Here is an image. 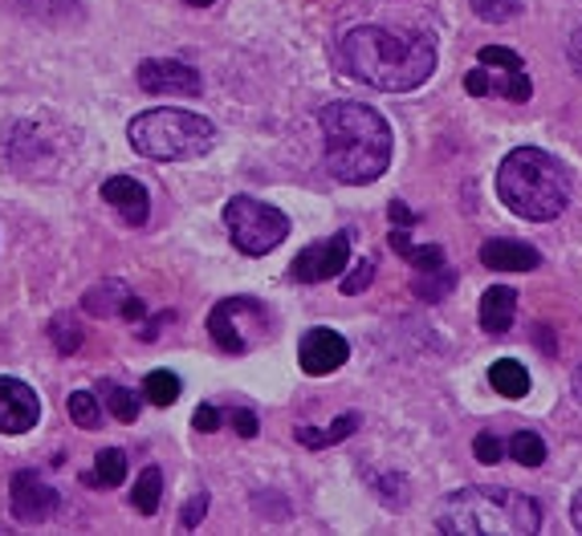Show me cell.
<instances>
[{
  "label": "cell",
  "instance_id": "obj_11",
  "mask_svg": "<svg viewBox=\"0 0 582 536\" xmlns=\"http://www.w3.org/2000/svg\"><path fill=\"white\" fill-rule=\"evenodd\" d=\"M41 419L38 390L21 378H0V435H25Z\"/></svg>",
  "mask_w": 582,
  "mask_h": 536
},
{
  "label": "cell",
  "instance_id": "obj_36",
  "mask_svg": "<svg viewBox=\"0 0 582 536\" xmlns=\"http://www.w3.org/2000/svg\"><path fill=\"white\" fill-rule=\"evenodd\" d=\"M167 322H176V313H159L147 329H143V341H155V334H159V325H167Z\"/></svg>",
  "mask_w": 582,
  "mask_h": 536
},
{
  "label": "cell",
  "instance_id": "obj_9",
  "mask_svg": "<svg viewBox=\"0 0 582 536\" xmlns=\"http://www.w3.org/2000/svg\"><path fill=\"white\" fill-rule=\"evenodd\" d=\"M346 256H351V232H334L330 240H314L305 244L290 264V276L302 281V285H318V281H330L346 269Z\"/></svg>",
  "mask_w": 582,
  "mask_h": 536
},
{
  "label": "cell",
  "instance_id": "obj_21",
  "mask_svg": "<svg viewBox=\"0 0 582 536\" xmlns=\"http://www.w3.org/2000/svg\"><path fill=\"white\" fill-rule=\"evenodd\" d=\"M86 480V487H118L123 480H127V455L118 448H106L98 451V460H94V472L82 475Z\"/></svg>",
  "mask_w": 582,
  "mask_h": 536
},
{
  "label": "cell",
  "instance_id": "obj_40",
  "mask_svg": "<svg viewBox=\"0 0 582 536\" xmlns=\"http://www.w3.org/2000/svg\"><path fill=\"white\" fill-rule=\"evenodd\" d=\"M184 4H191V9H208V4H216V0H184Z\"/></svg>",
  "mask_w": 582,
  "mask_h": 536
},
{
  "label": "cell",
  "instance_id": "obj_6",
  "mask_svg": "<svg viewBox=\"0 0 582 536\" xmlns=\"http://www.w3.org/2000/svg\"><path fill=\"white\" fill-rule=\"evenodd\" d=\"M225 228L245 256H266L290 237V216L253 196H232L225 203Z\"/></svg>",
  "mask_w": 582,
  "mask_h": 536
},
{
  "label": "cell",
  "instance_id": "obj_2",
  "mask_svg": "<svg viewBox=\"0 0 582 536\" xmlns=\"http://www.w3.org/2000/svg\"><path fill=\"white\" fill-rule=\"evenodd\" d=\"M322 143H326V167L339 183L363 188L375 183L392 167V126L380 111H371L363 102H330L318 111Z\"/></svg>",
  "mask_w": 582,
  "mask_h": 536
},
{
  "label": "cell",
  "instance_id": "obj_28",
  "mask_svg": "<svg viewBox=\"0 0 582 536\" xmlns=\"http://www.w3.org/2000/svg\"><path fill=\"white\" fill-rule=\"evenodd\" d=\"M472 13L481 17V21H513L518 13H526V0H472Z\"/></svg>",
  "mask_w": 582,
  "mask_h": 536
},
{
  "label": "cell",
  "instance_id": "obj_22",
  "mask_svg": "<svg viewBox=\"0 0 582 536\" xmlns=\"http://www.w3.org/2000/svg\"><path fill=\"white\" fill-rule=\"evenodd\" d=\"M456 288V273L448 269V264H440V269H428V273H419L416 281H412V293H416L419 301H428V305H436V301H444L448 293Z\"/></svg>",
  "mask_w": 582,
  "mask_h": 536
},
{
  "label": "cell",
  "instance_id": "obj_33",
  "mask_svg": "<svg viewBox=\"0 0 582 536\" xmlns=\"http://www.w3.org/2000/svg\"><path fill=\"white\" fill-rule=\"evenodd\" d=\"M228 423H232V431L241 439H257V414L245 411V407H237V411H228Z\"/></svg>",
  "mask_w": 582,
  "mask_h": 536
},
{
  "label": "cell",
  "instance_id": "obj_5",
  "mask_svg": "<svg viewBox=\"0 0 582 536\" xmlns=\"http://www.w3.org/2000/svg\"><path fill=\"white\" fill-rule=\"evenodd\" d=\"M131 147L155 162H188L208 155L216 126L196 111H143L127 126Z\"/></svg>",
  "mask_w": 582,
  "mask_h": 536
},
{
  "label": "cell",
  "instance_id": "obj_19",
  "mask_svg": "<svg viewBox=\"0 0 582 536\" xmlns=\"http://www.w3.org/2000/svg\"><path fill=\"white\" fill-rule=\"evenodd\" d=\"M489 382H493V390L506 395V399H526V395H530V375H526V366L513 362V358H501V362L489 366Z\"/></svg>",
  "mask_w": 582,
  "mask_h": 536
},
{
  "label": "cell",
  "instance_id": "obj_10",
  "mask_svg": "<svg viewBox=\"0 0 582 536\" xmlns=\"http://www.w3.org/2000/svg\"><path fill=\"white\" fill-rule=\"evenodd\" d=\"M135 77H139V90H147V94H167V98H196V94H204L200 70H191V65L176 62V57H147V62H139Z\"/></svg>",
  "mask_w": 582,
  "mask_h": 536
},
{
  "label": "cell",
  "instance_id": "obj_7",
  "mask_svg": "<svg viewBox=\"0 0 582 536\" xmlns=\"http://www.w3.org/2000/svg\"><path fill=\"white\" fill-rule=\"evenodd\" d=\"M269 329H273V317L257 297H225L208 313V337L225 354H249L266 341Z\"/></svg>",
  "mask_w": 582,
  "mask_h": 536
},
{
  "label": "cell",
  "instance_id": "obj_17",
  "mask_svg": "<svg viewBox=\"0 0 582 536\" xmlns=\"http://www.w3.org/2000/svg\"><path fill=\"white\" fill-rule=\"evenodd\" d=\"M131 288L118 281V276H106V281H98V285L86 288V297H82V309L90 313V317H118L123 313V305H127Z\"/></svg>",
  "mask_w": 582,
  "mask_h": 536
},
{
  "label": "cell",
  "instance_id": "obj_15",
  "mask_svg": "<svg viewBox=\"0 0 582 536\" xmlns=\"http://www.w3.org/2000/svg\"><path fill=\"white\" fill-rule=\"evenodd\" d=\"M481 264L485 269H493V273H530V269H538L542 264V252L533 249V244H526V240H485L481 244Z\"/></svg>",
  "mask_w": 582,
  "mask_h": 536
},
{
  "label": "cell",
  "instance_id": "obj_18",
  "mask_svg": "<svg viewBox=\"0 0 582 536\" xmlns=\"http://www.w3.org/2000/svg\"><path fill=\"white\" fill-rule=\"evenodd\" d=\"M358 423H363V419L351 411V414H342V419H334L326 431H314V427H298V431H293V439H298V443H305V448H314V451L318 448H334V443H342L346 435H355Z\"/></svg>",
  "mask_w": 582,
  "mask_h": 536
},
{
  "label": "cell",
  "instance_id": "obj_13",
  "mask_svg": "<svg viewBox=\"0 0 582 536\" xmlns=\"http://www.w3.org/2000/svg\"><path fill=\"white\" fill-rule=\"evenodd\" d=\"M346 358H351L346 337H342L339 329H326V325H314V329L302 337V346H298V362H302V370L310 378L334 375Z\"/></svg>",
  "mask_w": 582,
  "mask_h": 536
},
{
  "label": "cell",
  "instance_id": "obj_29",
  "mask_svg": "<svg viewBox=\"0 0 582 536\" xmlns=\"http://www.w3.org/2000/svg\"><path fill=\"white\" fill-rule=\"evenodd\" d=\"M472 455H477V463H485V467H497L501 455H506V443H501L493 431H481V435L472 439Z\"/></svg>",
  "mask_w": 582,
  "mask_h": 536
},
{
  "label": "cell",
  "instance_id": "obj_4",
  "mask_svg": "<svg viewBox=\"0 0 582 536\" xmlns=\"http://www.w3.org/2000/svg\"><path fill=\"white\" fill-rule=\"evenodd\" d=\"M436 528L448 536H530L542 533V508L533 496L509 492V487H460L444 500L436 512Z\"/></svg>",
  "mask_w": 582,
  "mask_h": 536
},
{
  "label": "cell",
  "instance_id": "obj_14",
  "mask_svg": "<svg viewBox=\"0 0 582 536\" xmlns=\"http://www.w3.org/2000/svg\"><path fill=\"white\" fill-rule=\"evenodd\" d=\"M102 200L111 203V208H118L123 224H131V228H143L147 224V216H152L147 188H143L139 179H131V175H111V179L102 183Z\"/></svg>",
  "mask_w": 582,
  "mask_h": 536
},
{
  "label": "cell",
  "instance_id": "obj_31",
  "mask_svg": "<svg viewBox=\"0 0 582 536\" xmlns=\"http://www.w3.org/2000/svg\"><path fill=\"white\" fill-rule=\"evenodd\" d=\"M204 516H208V492H200V496H191L188 504H184V512H179V524H184V528H196Z\"/></svg>",
  "mask_w": 582,
  "mask_h": 536
},
{
  "label": "cell",
  "instance_id": "obj_20",
  "mask_svg": "<svg viewBox=\"0 0 582 536\" xmlns=\"http://www.w3.org/2000/svg\"><path fill=\"white\" fill-rule=\"evenodd\" d=\"M159 500H164V472L159 467H143V475L131 487V508L139 512V516H155Z\"/></svg>",
  "mask_w": 582,
  "mask_h": 536
},
{
  "label": "cell",
  "instance_id": "obj_27",
  "mask_svg": "<svg viewBox=\"0 0 582 536\" xmlns=\"http://www.w3.org/2000/svg\"><path fill=\"white\" fill-rule=\"evenodd\" d=\"M50 334H53V349L65 354V358L77 354V349H82V337H86L82 334V325H77V317H70V313H58V317H53Z\"/></svg>",
  "mask_w": 582,
  "mask_h": 536
},
{
  "label": "cell",
  "instance_id": "obj_39",
  "mask_svg": "<svg viewBox=\"0 0 582 536\" xmlns=\"http://www.w3.org/2000/svg\"><path fill=\"white\" fill-rule=\"evenodd\" d=\"M570 387H574V399L582 402V366L574 370V378H570Z\"/></svg>",
  "mask_w": 582,
  "mask_h": 536
},
{
  "label": "cell",
  "instance_id": "obj_1",
  "mask_svg": "<svg viewBox=\"0 0 582 536\" xmlns=\"http://www.w3.org/2000/svg\"><path fill=\"white\" fill-rule=\"evenodd\" d=\"M339 62L363 86L380 90V94H407V90L424 86L436 70V41L428 33L363 25L342 38Z\"/></svg>",
  "mask_w": 582,
  "mask_h": 536
},
{
  "label": "cell",
  "instance_id": "obj_38",
  "mask_svg": "<svg viewBox=\"0 0 582 536\" xmlns=\"http://www.w3.org/2000/svg\"><path fill=\"white\" fill-rule=\"evenodd\" d=\"M570 521H574V528L582 533V492L574 496V504H570Z\"/></svg>",
  "mask_w": 582,
  "mask_h": 536
},
{
  "label": "cell",
  "instance_id": "obj_3",
  "mask_svg": "<svg viewBox=\"0 0 582 536\" xmlns=\"http://www.w3.org/2000/svg\"><path fill=\"white\" fill-rule=\"evenodd\" d=\"M497 196L509 212L533 224H550L567 212L570 203V175L567 167L542 147L509 150L497 167Z\"/></svg>",
  "mask_w": 582,
  "mask_h": 536
},
{
  "label": "cell",
  "instance_id": "obj_34",
  "mask_svg": "<svg viewBox=\"0 0 582 536\" xmlns=\"http://www.w3.org/2000/svg\"><path fill=\"white\" fill-rule=\"evenodd\" d=\"M387 216H392V228H412V224H416V220H419V216L412 212L407 203H399V200L387 203Z\"/></svg>",
  "mask_w": 582,
  "mask_h": 536
},
{
  "label": "cell",
  "instance_id": "obj_24",
  "mask_svg": "<svg viewBox=\"0 0 582 536\" xmlns=\"http://www.w3.org/2000/svg\"><path fill=\"white\" fill-rule=\"evenodd\" d=\"M509 460L518 463V467H542L545 463V443L538 431H518V435H509Z\"/></svg>",
  "mask_w": 582,
  "mask_h": 536
},
{
  "label": "cell",
  "instance_id": "obj_32",
  "mask_svg": "<svg viewBox=\"0 0 582 536\" xmlns=\"http://www.w3.org/2000/svg\"><path fill=\"white\" fill-rule=\"evenodd\" d=\"M220 423H225V414L216 411L212 402H200V407H196V414H191V427H196V431H204V435H208V431H216Z\"/></svg>",
  "mask_w": 582,
  "mask_h": 536
},
{
  "label": "cell",
  "instance_id": "obj_35",
  "mask_svg": "<svg viewBox=\"0 0 582 536\" xmlns=\"http://www.w3.org/2000/svg\"><path fill=\"white\" fill-rule=\"evenodd\" d=\"M118 317H127V322H143V317H147V305H143V301L131 293L127 305H123V313H118Z\"/></svg>",
  "mask_w": 582,
  "mask_h": 536
},
{
  "label": "cell",
  "instance_id": "obj_37",
  "mask_svg": "<svg viewBox=\"0 0 582 536\" xmlns=\"http://www.w3.org/2000/svg\"><path fill=\"white\" fill-rule=\"evenodd\" d=\"M570 62H574V70L582 74V29L574 33V38H570Z\"/></svg>",
  "mask_w": 582,
  "mask_h": 536
},
{
  "label": "cell",
  "instance_id": "obj_26",
  "mask_svg": "<svg viewBox=\"0 0 582 536\" xmlns=\"http://www.w3.org/2000/svg\"><path fill=\"white\" fill-rule=\"evenodd\" d=\"M65 411H70V419H74L82 431L102 427V399L94 395V390H74L70 402H65Z\"/></svg>",
  "mask_w": 582,
  "mask_h": 536
},
{
  "label": "cell",
  "instance_id": "obj_16",
  "mask_svg": "<svg viewBox=\"0 0 582 536\" xmlns=\"http://www.w3.org/2000/svg\"><path fill=\"white\" fill-rule=\"evenodd\" d=\"M513 317H518V293L509 285H493L481 297V329L485 334H509L513 329Z\"/></svg>",
  "mask_w": 582,
  "mask_h": 536
},
{
  "label": "cell",
  "instance_id": "obj_8",
  "mask_svg": "<svg viewBox=\"0 0 582 536\" xmlns=\"http://www.w3.org/2000/svg\"><path fill=\"white\" fill-rule=\"evenodd\" d=\"M477 70L465 74V90L472 98H485V94H497V98H509V102H530L533 86L526 77V62L518 53L506 50V45H485L477 53Z\"/></svg>",
  "mask_w": 582,
  "mask_h": 536
},
{
  "label": "cell",
  "instance_id": "obj_25",
  "mask_svg": "<svg viewBox=\"0 0 582 536\" xmlns=\"http://www.w3.org/2000/svg\"><path fill=\"white\" fill-rule=\"evenodd\" d=\"M179 390H184V382L172 370H152V375L143 378V395H147L152 407H172L179 399Z\"/></svg>",
  "mask_w": 582,
  "mask_h": 536
},
{
  "label": "cell",
  "instance_id": "obj_12",
  "mask_svg": "<svg viewBox=\"0 0 582 536\" xmlns=\"http://www.w3.org/2000/svg\"><path fill=\"white\" fill-rule=\"evenodd\" d=\"M9 508L21 524H45L58 508V492H53L38 472H17L9 484Z\"/></svg>",
  "mask_w": 582,
  "mask_h": 536
},
{
  "label": "cell",
  "instance_id": "obj_23",
  "mask_svg": "<svg viewBox=\"0 0 582 536\" xmlns=\"http://www.w3.org/2000/svg\"><path fill=\"white\" fill-rule=\"evenodd\" d=\"M98 399L118 423H135V419H139V402H135V395H131L127 387H118V382H102Z\"/></svg>",
  "mask_w": 582,
  "mask_h": 536
},
{
  "label": "cell",
  "instance_id": "obj_30",
  "mask_svg": "<svg viewBox=\"0 0 582 536\" xmlns=\"http://www.w3.org/2000/svg\"><path fill=\"white\" fill-rule=\"evenodd\" d=\"M371 281H375V261H358L355 269H351V276H342V293L346 297H358L363 288H371Z\"/></svg>",
  "mask_w": 582,
  "mask_h": 536
}]
</instances>
